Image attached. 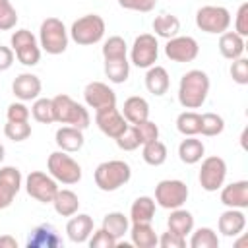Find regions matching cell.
<instances>
[{
	"label": "cell",
	"mask_w": 248,
	"mask_h": 248,
	"mask_svg": "<svg viewBox=\"0 0 248 248\" xmlns=\"http://www.w3.org/2000/svg\"><path fill=\"white\" fill-rule=\"evenodd\" d=\"M170 87V78H169V72L163 68V66H149L147 72H145V89L155 95V97H163Z\"/></svg>",
	"instance_id": "23"
},
{
	"label": "cell",
	"mask_w": 248,
	"mask_h": 248,
	"mask_svg": "<svg viewBox=\"0 0 248 248\" xmlns=\"http://www.w3.org/2000/svg\"><path fill=\"white\" fill-rule=\"evenodd\" d=\"M105 31H107V25H105V19L97 14H85L81 17H78L72 27H70V37L76 45H81V46H89V45H95L99 43L103 37H105Z\"/></svg>",
	"instance_id": "6"
},
{
	"label": "cell",
	"mask_w": 248,
	"mask_h": 248,
	"mask_svg": "<svg viewBox=\"0 0 248 248\" xmlns=\"http://www.w3.org/2000/svg\"><path fill=\"white\" fill-rule=\"evenodd\" d=\"M4 155H6V149H4V145L0 143V165H2V161H4Z\"/></svg>",
	"instance_id": "52"
},
{
	"label": "cell",
	"mask_w": 248,
	"mask_h": 248,
	"mask_svg": "<svg viewBox=\"0 0 248 248\" xmlns=\"http://www.w3.org/2000/svg\"><path fill=\"white\" fill-rule=\"evenodd\" d=\"M46 169H48V174H50L58 184L72 186V184H78V182L81 180V165H79L72 155H68V153L62 151V149L52 151V153L48 155Z\"/></svg>",
	"instance_id": "5"
},
{
	"label": "cell",
	"mask_w": 248,
	"mask_h": 248,
	"mask_svg": "<svg viewBox=\"0 0 248 248\" xmlns=\"http://www.w3.org/2000/svg\"><path fill=\"white\" fill-rule=\"evenodd\" d=\"M167 227H169V231L186 238L194 231V215L188 209H182V207L170 209V215L167 219Z\"/></svg>",
	"instance_id": "30"
},
{
	"label": "cell",
	"mask_w": 248,
	"mask_h": 248,
	"mask_svg": "<svg viewBox=\"0 0 248 248\" xmlns=\"http://www.w3.org/2000/svg\"><path fill=\"white\" fill-rule=\"evenodd\" d=\"M225 130V120L221 114L217 112H203L202 114V122H200V134L205 138H213L223 134Z\"/></svg>",
	"instance_id": "37"
},
{
	"label": "cell",
	"mask_w": 248,
	"mask_h": 248,
	"mask_svg": "<svg viewBox=\"0 0 248 248\" xmlns=\"http://www.w3.org/2000/svg\"><path fill=\"white\" fill-rule=\"evenodd\" d=\"M95 184L99 190L103 192H116L118 188H122L124 184L130 182L132 178V169L126 161L120 159H112V161H105L99 163L95 172H93Z\"/></svg>",
	"instance_id": "3"
},
{
	"label": "cell",
	"mask_w": 248,
	"mask_h": 248,
	"mask_svg": "<svg viewBox=\"0 0 248 248\" xmlns=\"http://www.w3.org/2000/svg\"><path fill=\"white\" fill-rule=\"evenodd\" d=\"M244 48H246V43H244V37H240L238 33L234 31H225L219 35V52L223 58L227 60H236L244 54Z\"/></svg>",
	"instance_id": "24"
},
{
	"label": "cell",
	"mask_w": 248,
	"mask_h": 248,
	"mask_svg": "<svg viewBox=\"0 0 248 248\" xmlns=\"http://www.w3.org/2000/svg\"><path fill=\"white\" fill-rule=\"evenodd\" d=\"M31 116L41 122V124H50L54 122V110H52V99L46 97H37L31 105Z\"/></svg>",
	"instance_id": "39"
},
{
	"label": "cell",
	"mask_w": 248,
	"mask_h": 248,
	"mask_svg": "<svg viewBox=\"0 0 248 248\" xmlns=\"http://www.w3.org/2000/svg\"><path fill=\"white\" fill-rule=\"evenodd\" d=\"M234 33H238L240 37L248 35V2H242L236 10L234 16Z\"/></svg>",
	"instance_id": "48"
},
{
	"label": "cell",
	"mask_w": 248,
	"mask_h": 248,
	"mask_svg": "<svg viewBox=\"0 0 248 248\" xmlns=\"http://www.w3.org/2000/svg\"><path fill=\"white\" fill-rule=\"evenodd\" d=\"M14 58H16V54H14L12 46H4V45H0V72L10 70L12 64H14Z\"/></svg>",
	"instance_id": "50"
},
{
	"label": "cell",
	"mask_w": 248,
	"mask_h": 248,
	"mask_svg": "<svg viewBox=\"0 0 248 248\" xmlns=\"http://www.w3.org/2000/svg\"><path fill=\"white\" fill-rule=\"evenodd\" d=\"M17 23V12L10 0H0V31H10Z\"/></svg>",
	"instance_id": "42"
},
{
	"label": "cell",
	"mask_w": 248,
	"mask_h": 248,
	"mask_svg": "<svg viewBox=\"0 0 248 248\" xmlns=\"http://www.w3.org/2000/svg\"><path fill=\"white\" fill-rule=\"evenodd\" d=\"M231 78L234 83L238 85H246L248 83V60L244 56L236 58V60H231Z\"/></svg>",
	"instance_id": "43"
},
{
	"label": "cell",
	"mask_w": 248,
	"mask_h": 248,
	"mask_svg": "<svg viewBox=\"0 0 248 248\" xmlns=\"http://www.w3.org/2000/svg\"><path fill=\"white\" fill-rule=\"evenodd\" d=\"M155 200L151 196H140L130 207V223H151L155 217Z\"/></svg>",
	"instance_id": "29"
},
{
	"label": "cell",
	"mask_w": 248,
	"mask_h": 248,
	"mask_svg": "<svg viewBox=\"0 0 248 248\" xmlns=\"http://www.w3.org/2000/svg\"><path fill=\"white\" fill-rule=\"evenodd\" d=\"M83 99L85 105L95 112L108 107H116V93L103 81H89L83 89Z\"/></svg>",
	"instance_id": "14"
},
{
	"label": "cell",
	"mask_w": 248,
	"mask_h": 248,
	"mask_svg": "<svg viewBox=\"0 0 248 248\" xmlns=\"http://www.w3.org/2000/svg\"><path fill=\"white\" fill-rule=\"evenodd\" d=\"M87 244H89L91 248H114V246L118 244V240L112 238L105 229H99V231H93V232H91Z\"/></svg>",
	"instance_id": "46"
},
{
	"label": "cell",
	"mask_w": 248,
	"mask_h": 248,
	"mask_svg": "<svg viewBox=\"0 0 248 248\" xmlns=\"http://www.w3.org/2000/svg\"><path fill=\"white\" fill-rule=\"evenodd\" d=\"M114 141H116V145H118L122 151H134V149H138V147L141 145L140 140H138V134H136V130H134L132 124H128V128H126Z\"/></svg>",
	"instance_id": "44"
},
{
	"label": "cell",
	"mask_w": 248,
	"mask_h": 248,
	"mask_svg": "<svg viewBox=\"0 0 248 248\" xmlns=\"http://www.w3.org/2000/svg\"><path fill=\"white\" fill-rule=\"evenodd\" d=\"M95 124H97V128H99L105 136H108V138H112V140H116V138L128 128L126 118L122 116V112H120L116 107H108V108L97 110V112H95Z\"/></svg>",
	"instance_id": "16"
},
{
	"label": "cell",
	"mask_w": 248,
	"mask_h": 248,
	"mask_svg": "<svg viewBox=\"0 0 248 248\" xmlns=\"http://www.w3.org/2000/svg\"><path fill=\"white\" fill-rule=\"evenodd\" d=\"M200 122L202 114L196 110H184L176 116V130L186 138V136H198L200 134Z\"/></svg>",
	"instance_id": "35"
},
{
	"label": "cell",
	"mask_w": 248,
	"mask_h": 248,
	"mask_svg": "<svg viewBox=\"0 0 248 248\" xmlns=\"http://www.w3.org/2000/svg\"><path fill=\"white\" fill-rule=\"evenodd\" d=\"M153 31L157 37L163 39H172L180 31V19L172 14H161L153 19Z\"/></svg>",
	"instance_id": "32"
},
{
	"label": "cell",
	"mask_w": 248,
	"mask_h": 248,
	"mask_svg": "<svg viewBox=\"0 0 248 248\" xmlns=\"http://www.w3.org/2000/svg\"><path fill=\"white\" fill-rule=\"evenodd\" d=\"M105 76L110 83H124L130 76V62L128 58H116V60H105Z\"/></svg>",
	"instance_id": "34"
},
{
	"label": "cell",
	"mask_w": 248,
	"mask_h": 248,
	"mask_svg": "<svg viewBox=\"0 0 248 248\" xmlns=\"http://www.w3.org/2000/svg\"><path fill=\"white\" fill-rule=\"evenodd\" d=\"M118 6L124 8V10H132V12L147 14V12L155 10L157 0H118Z\"/></svg>",
	"instance_id": "47"
},
{
	"label": "cell",
	"mask_w": 248,
	"mask_h": 248,
	"mask_svg": "<svg viewBox=\"0 0 248 248\" xmlns=\"http://www.w3.org/2000/svg\"><path fill=\"white\" fill-rule=\"evenodd\" d=\"M10 45H12V50H14L16 58L23 66H37L39 64V60H41L39 39L29 29L14 31L12 37H10Z\"/></svg>",
	"instance_id": "9"
},
{
	"label": "cell",
	"mask_w": 248,
	"mask_h": 248,
	"mask_svg": "<svg viewBox=\"0 0 248 248\" xmlns=\"http://www.w3.org/2000/svg\"><path fill=\"white\" fill-rule=\"evenodd\" d=\"M157 244L161 248H184L186 246V238L180 236V234H176V232H172V231H167V232H163L159 236Z\"/></svg>",
	"instance_id": "49"
},
{
	"label": "cell",
	"mask_w": 248,
	"mask_h": 248,
	"mask_svg": "<svg viewBox=\"0 0 248 248\" xmlns=\"http://www.w3.org/2000/svg\"><path fill=\"white\" fill-rule=\"evenodd\" d=\"M167 155H169L167 145L161 140H153V141H147L141 145V157L151 167H161L167 161Z\"/></svg>",
	"instance_id": "33"
},
{
	"label": "cell",
	"mask_w": 248,
	"mask_h": 248,
	"mask_svg": "<svg viewBox=\"0 0 248 248\" xmlns=\"http://www.w3.org/2000/svg\"><path fill=\"white\" fill-rule=\"evenodd\" d=\"M52 110H54V122H58V124L74 126L79 130H85L91 124L89 110L66 93L52 97Z\"/></svg>",
	"instance_id": "2"
},
{
	"label": "cell",
	"mask_w": 248,
	"mask_h": 248,
	"mask_svg": "<svg viewBox=\"0 0 248 248\" xmlns=\"http://www.w3.org/2000/svg\"><path fill=\"white\" fill-rule=\"evenodd\" d=\"M159 58V43L157 37L151 33H141L134 39V45L130 48V62L138 68H149Z\"/></svg>",
	"instance_id": "12"
},
{
	"label": "cell",
	"mask_w": 248,
	"mask_h": 248,
	"mask_svg": "<svg viewBox=\"0 0 248 248\" xmlns=\"http://www.w3.org/2000/svg\"><path fill=\"white\" fill-rule=\"evenodd\" d=\"M120 112L128 124H138V122L149 118V103L140 95H132L124 101V107Z\"/></svg>",
	"instance_id": "25"
},
{
	"label": "cell",
	"mask_w": 248,
	"mask_h": 248,
	"mask_svg": "<svg viewBox=\"0 0 248 248\" xmlns=\"http://www.w3.org/2000/svg\"><path fill=\"white\" fill-rule=\"evenodd\" d=\"M225 178H227V163H225L223 157L209 155L202 161L198 180H200V186L205 192L221 190V186L225 184Z\"/></svg>",
	"instance_id": "10"
},
{
	"label": "cell",
	"mask_w": 248,
	"mask_h": 248,
	"mask_svg": "<svg viewBox=\"0 0 248 248\" xmlns=\"http://www.w3.org/2000/svg\"><path fill=\"white\" fill-rule=\"evenodd\" d=\"M246 227V215L242 209H234V207H227L217 221V229L223 236H238Z\"/></svg>",
	"instance_id": "21"
},
{
	"label": "cell",
	"mask_w": 248,
	"mask_h": 248,
	"mask_svg": "<svg viewBox=\"0 0 248 248\" xmlns=\"http://www.w3.org/2000/svg\"><path fill=\"white\" fill-rule=\"evenodd\" d=\"M196 25L203 33L221 35L231 27V12L225 6H213V4L202 6L196 12Z\"/></svg>",
	"instance_id": "7"
},
{
	"label": "cell",
	"mask_w": 248,
	"mask_h": 248,
	"mask_svg": "<svg viewBox=\"0 0 248 248\" xmlns=\"http://www.w3.org/2000/svg\"><path fill=\"white\" fill-rule=\"evenodd\" d=\"M103 58L105 60H116V58H128V45L122 37L112 35L103 43Z\"/></svg>",
	"instance_id": "38"
},
{
	"label": "cell",
	"mask_w": 248,
	"mask_h": 248,
	"mask_svg": "<svg viewBox=\"0 0 248 248\" xmlns=\"http://www.w3.org/2000/svg\"><path fill=\"white\" fill-rule=\"evenodd\" d=\"M93 231H95V225H93L91 215L87 213H74L72 219L66 223V234L74 244L87 242Z\"/></svg>",
	"instance_id": "20"
},
{
	"label": "cell",
	"mask_w": 248,
	"mask_h": 248,
	"mask_svg": "<svg viewBox=\"0 0 248 248\" xmlns=\"http://www.w3.org/2000/svg\"><path fill=\"white\" fill-rule=\"evenodd\" d=\"M4 136L12 141H25L31 136V124L29 122H6Z\"/></svg>",
	"instance_id": "40"
},
{
	"label": "cell",
	"mask_w": 248,
	"mask_h": 248,
	"mask_svg": "<svg viewBox=\"0 0 248 248\" xmlns=\"http://www.w3.org/2000/svg\"><path fill=\"white\" fill-rule=\"evenodd\" d=\"M209 76L203 70H188L178 83V103L184 108H200L209 93Z\"/></svg>",
	"instance_id": "1"
},
{
	"label": "cell",
	"mask_w": 248,
	"mask_h": 248,
	"mask_svg": "<svg viewBox=\"0 0 248 248\" xmlns=\"http://www.w3.org/2000/svg\"><path fill=\"white\" fill-rule=\"evenodd\" d=\"M68 41H70V33L66 29V25L62 23V19L58 17H46L43 19L41 27H39V46L41 50H45L46 54H62L68 48Z\"/></svg>",
	"instance_id": "4"
},
{
	"label": "cell",
	"mask_w": 248,
	"mask_h": 248,
	"mask_svg": "<svg viewBox=\"0 0 248 248\" xmlns=\"http://www.w3.org/2000/svg\"><path fill=\"white\" fill-rule=\"evenodd\" d=\"M25 192L41 203H52L58 192V182L43 170H31L25 176Z\"/></svg>",
	"instance_id": "11"
},
{
	"label": "cell",
	"mask_w": 248,
	"mask_h": 248,
	"mask_svg": "<svg viewBox=\"0 0 248 248\" xmlns=\"http://www.w3.org/2000/svg\"><path fill=\"white\" fill-rule=\"evenodd\" d=\"M188 194H190V190H188L186 182H182L178 178H165V180L157 182L153 200L163 209H176L186 203Z\"/></svg>",
	"instance_id": "8"
},
{
	"label": "cell",
	"mask_w": 248,
	"mask_h": 248,
	"mask_svg": "<svg viewBox=\"0 0 248 248\" xmlns=\"http://www.w3.org/2000/svg\"><path fill=\"white\" fill-rule=\"evenodd\" d=\"M52 205H54V211L62 217H72L74 213H78L79 209V198L74 190L70 188H58L54 200H52Z\"/></svg>",
	"instance_id": "27"
},
{
	"label": "cell",
	"mask_w": 248,
	"mask_h": 248,
	"mask_svg": "<svg viewBox=\"0 0 248 248\" xmlns=\"http://www.w3.org/2000/svg\"><path fill=\"white\" fill-rule=\"evenodd\" d=\"M21 182L23 178L17 167H12V165L0 167V209H6L12 205L16 194L21 188Z\"/></svg>",
	"instance_id": "15"
},
{
	"label": "cell",
	"mask_w": 248,
	"mask_h": 248,
	"mask_svg": "<svg viewBox=\"0 0 248 248\" xmlns=\"http://www.w3.org/2000/svg\"><path fill=\"white\" fill-rule=\"evenodd\" d=\"M0 248H17V240L10 234L0 236Z\"/></svg>",
	"instance_id": "51"
},
{
	"label": "cell",
	"mask_w": 248,
	"mask_h": 248,
	"mask_svg": "<svg viewBox=\"0 0 248 248\" xmlns=\"http://www.w3.org/2000/svg\"><path fill=\"white\" fill-rule=\"evenodd\" d=\"M190 246L192 248H217L219 236L211 227H200L190 232Z\"/></svg>",
	"instance_id": "36"
},
{
	"label": "cell",
	"mask_w": 248,
	"mask_h": 248,
	"mask_svg": "<svg viewBox=\"0 0 248 248\" xmlns=\"http://www.w3.org/2000/svg\"><path fill=\"white\" fill-rule=\"evenodd\" d=\"M132 126H134V130H136L138 140H140L141 145L147 143V141L159 140V126H157L153 120L145 118V120H141V122H138V124H132Z\"/></svg>",
	"instance_id": "41"
},
{
	"label": "cell",
	"mask_w": 248,
	"mask_h": 248,
	"mask_svg": "<svg viewBox=\"0 0 248 248\" xmlns=\"http://www.w3.org/2000/svg\"><path fill=\"white\" fill-rule=\"evenodd\" d=\"M165 54L169 60L178 62V64H186V62H194L196 56L200 54V45L194 37L190 35H176L172 39H167L165 45Z\"/></svg>",
	"instance_id": "13"
},
{
	"label": "cell",
	"mask_w": 248,
	"mask_h": 248,
	"mask_svg": "<svg viewBox=\"0 0 248 248\" xmlns=\"http://www.w3.org/2000/svg\"><path fill=\"white\" fill-rule=\"evenodd\" d=\"M29 114H31V110L27 108V105L23 101L10 103L8 110H6V118L10 122H29Z\"/></svg>",
	"instance_id": "45"
},
{
	"label": "cell",
	"mask_w": 248,
	"mask_h": 248,
	"mask_svg": "<svg viewBox=\"0 0 248 248\" xmlns=\"http://www.w3.org/2000/svg\"><path fill=\"white\" fill-rule=\"evenodd\" d=\"M43 83L39 79V76L31 74V72H23L19 76H16L14 83H12V93L16 95V99L27 103V101H35L41 95Z\"/></svg>",
	"instance_id": "17"
},
{
	"label": "cell",
	"mask_w": 248,
	"mask_h": 248,
	"mask_svg": "<svg viewBox=\"0 0 248 248\" xmlns=\"http://www.w3.org/2000/svg\"><path fill=\"white\" fill-rule=\"evenodd\" d=\"M101 229H105L112 238L120 240L128 231H130V219L122 213V211H110L103 217V225Z\"/></svg>",
	"instance_id": "31"
},
{
	"label": "cell",
	"mask_w": 248,
	"mask_h": 248,
	"mask_svg": "<svg viewBox=\"0 0 248 248\" xmlns=\"http://www.w3.org/2000/svg\"><path fill=\"white\" fill-rule=\"evenodd\" d=\"M203 155H205V145L196 136H186V140H182L178 145V159L184 165H196L203 159Z\"/></svg>",
	"instance_id": "26"
},
{
	"label": "cell",
	"mask_w": 248,
	"mask_h": 248,
	"mask_svg": "<svg viewBox=\"0 0 248 248\" xmlns=\"http://www.w3.org/2000/svg\"><path fill=\"white\" fill-rule=\"evenodd\" d=\"M221 203L225 207L246 209L248 207V180H236L221 186Z\"/></svg>",
	"instance_id": "19"
},
{
	"label": "cell",
	"mask_w": 248,
	"mask_h": 248,
	"mask_svg": "<svg viewBox=\"0 0 248 248\" xmlns=\"http://www.w3.org/2000/svg\"><path fill=\"white\" fill-rule=\"evenodd\" d=\"M62 244H64L62 236L48 223L35 227L27 236V248H60Z\"/></svg>",
	"instance_id": "18"
},
{
	"label": "cell",
	"mask_w": 248,
	"mask_h": 248,
	"mask_svg": "<svg viewBox=\"0 0 248 248\" xmlns=\"http://www.w3.org/2000/svg\"><path fill=\"white\" fill-rule=\"evenodd\" d=\"M130 240L138 248H155L157 246V232L151 227V223H132L130 227Z\"/></svg>",
	"instance_id": "28"
},
{
	"label": "cell",
	"mask_w": 248,
	"mask_h": 248,
	"mask_svg": "<svg viewBox=\"0 0 248 248\" xmlns=\"http://www.w3.org/2000/svg\"><path fill=\"white\" fill-rule=\"evenodd\" d=\"M54 141L58 145V149L66 151V153H76L83 147L85 138H83V130L74 128V126H60L54 134Z\"/></svg>",
	"instance_id": "22"
}]
</instances>
